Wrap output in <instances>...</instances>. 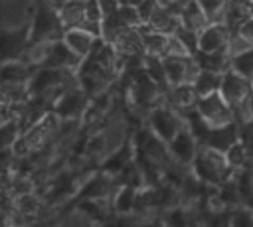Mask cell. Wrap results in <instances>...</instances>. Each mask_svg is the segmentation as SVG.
Masks as SVG:
<instances>
[{
	"instance_id": "cell-1",
	"label": "cell",
	"mask_w": 253,
	"mask_h": 227,
	"mask_svg": "<svg viewBox=\"0 0 253 227\" xmlns=\"http://www.w3.org/2000/svg\"><path fill=\"white\" fill-rule=\"evenodd\" d=\"M190 168L202 182H206L210 186H217V188L235 176V172L227 164L225 152L215 150L208 144H200V150Z\"/></svg>"
},
{
	"instance_id": "cell-2",
	"label": "cell",
	"mask_w": 253,
	"mask_h": 227,
	"mask_svg": "<svg viewBox=\"0 0 253 227\" xmlns=\"http://www.w3.org/2000/svg\"><path fill=\"white\" fill-rule=\"evenodd\" d=\"M144 124L164 142H170L182 128L188 126V118L182 111L174 109L168 103L156 105L154 109H150L144 116Z\"/></svg>"
},
{
	"instance_id": "cell-3",
	"label": "cell",
	"mask_w": 253,
	"mask_h": 227,
	"mask_svg": "<svg viewBox=\"0 0 253 227\" xmlns=\"http://www.w3.org/2000/svg\"><path fill=\"white\" fill-rule=\"evenodd\" d=\"M198 113L204 116L210 128H217L229 122H235V113L233 107L227 103V99L221 95V91H215L211 95L200 97L198 101Z\"/></svg>"
},
{
	"instance_id": "cell-4",
	"label": "cell",
	"mask_w": 253,
	"mask_h": 227,
	"mask_svg": "<svg viewBox=\"0 0 253 227\" xmlns=\"http://www.w3.org/2000/svg\"><path fill=\"white\" fill-rule=\"evenodd\" d=\"M89 101H91V97L83 91V87L81 85H73V87H69V89H65L61 93V97L53 105V111L61 118H79L81 120Z\"/></svg>"
},
{
	"instance_id": "cell-5",
	"label": "cell",
	"mask_w": 253,
	"mask_h": 227,
	"mask_svg": "<svg viewBox=\"0 0 253 227\" xmlns=\"http://www.w3.org/2000/svg\"><path fill=\"white\" fill-rule=\"evenodd\" d=\"M231 30L227 24L221 22H210L200 34H198V51L200 53H211L225 49L231 38Z\"/></svg>"
},
{
	"instance_id": "cell-6",
	"label": "cell",
	"mask_w": 253,
	"mask_h": 227,
	"mask_svg": "<svg viewBox=\"0 0 253 227\" xmlns=\"http://www.w3.org/2000/svg\"><path fill=\"white\" fill-rule=\"evenodd\" d=\"M200 144H202V142H200L198 136L190 130V126L182 128V130L168 142L174 160H176L178 164H182V166H188V168L192 166V162H194V158H196V154H198V150H200Z\"/></svg>"
},
{
	"instance_id": "cell-7",
	"label": "cell",
	"mask_w": 253,
	"mask_h": 227,
	"mask_svg": "<svg viewBox=\"0 0 253 227\" xmlns=\"http://www.w3.org/2000/svg\"><path fill=\"white\" fill-rule=\"evenodd\" d=\"M221 95L227 99V103L231 107H235L237 103H241L243 99L251 97L253 95V89H251V79L239 75L237 71L229 69L227 73H223V81H221Z\"/></svg>"
},
{
	"instance_id": "cell-8",
	"label": "cell",
	"mask_w": 253,
	"mask_h": 227,
	"mask_svg": "<svg viewBox=\"0 0 253 227\" xmlns=\"http://www.w3.org/2000/svg\"><path fill=\"white\" fill-rule=\"evenodd\" d=\"M237 140H241V126L237 122H229V124L217 126V128H210V132L206 134L202 144H208L215 150L227 152V148H231Z\"/></svg>"
},
{
	"instance_id": "cell-9",
	"label": "cell",
	"mask_w": 253,
	"mask_h": 227,
	"mask_svg": "<svg viewBox=\"0 0 253 227\" xmlns=\"http://www.w3.org/2000/svg\"><path fill=\"white\" fill-rule=\"evenodd\" d=\"M97 36L85 28H67L65 34H63V41L67 43V47L71 51H75L79 57H89L95 49V43H97Z\"/></svg>"
},
{
	"instance_id": "cell-10",
	"label": "cell",
	"mask_w": 253,
	"mask_h": 227,
	"mask_svg": "<svg viewBox=\"0 0 253 227\" xmlns=\"http://www.w3.org/2000/svg\"><path fill=\"white\" fill-rule=\"evenodd\" d=\"M198 101H200V93L196 91V87L192 83H180V85H174L168 89L166 93V103L172 105L174 109L178 111H192L198 107Z\"/></svg>"
},
{
	"instance_id": "cell-11",
	"label": "cell",
	"mask_w": 253,
	"mask_h": 227,
	"mask_svg": "<svg viewBox=\"0 0 253 227\" xmlns=\"http://www.w3.org/2000/svg\"><path fill=\"white\" fill-rule=\"evenodd\" d=\"M38 67L30 65L28 61L16 57V59H4L2 63V83H30Z\"/></svg>"
},
{
	"instance_id": "cell-12",
	"label": "cell",
	"mask_w": 253,
	"mask_h": 227,
	"mask_svg": "<svg viewBox=\"0 0 253 227\" xmlns=\"http://www.w3.org/2000/svg\"><path fill=\"white\" fill-rule=\"evenodd\" d=\"M113 45H115L125 57L142 55V53H144V41H142V32H140V28H125V30L115 38Z\"/></svg>"
},
{
	"instance_id": "cell-13",
	"label": "cell",
	"mask_w": 253,
	"mask_h": 227,
	"mask_svg": "<svg viewBox=\"0 0 253 227\" xmlns=\"http://www.w3.org/2000/svg\"><path fill=\"white\" fill-rule=\"evenodd\" d=\"M136 191L138 188L132 186V184H123L117 188V191L113 193L111 197V205H113V211H115V219H121V217H126L134 211V201H136Z\"/></svg>"
},
{
	"instance_id": "cell-14",
	"label": "cell",
	"mask_w": 253,
	"mask_h": 227,
	"mask_svg": "<svg viewBox=\"0 0 253 227\" xmlns=\"http://www.w3.org/2000/svg\"><path fill=\"white\" fill-rule=\"evenodd\" d=\"M180 24H182V22H180V14L174 12L170 6L162 4V2H160V6L154 10L152 18L148 20V26H150L152 30L164 32V34H168V36H172V34L180 28Z\"/></svg>"
},
{
	"instance_id": "cell-15",
	"label": "cell",
	"mask_w": 253,
	"mask_h": 227,
	"mask_svg": "<svg viewBox=\"0 0 253 227\" xmlns=\"http://www.w3.org/2000/svg\"><path fill=\"white\" fill-rule=\"evenodd\" d=\"M140 32H142V41H144V53L158 55V57H164L168 53V45H170V36L168 34L156 32L148 24H142Z\"/></svg>"
},
{
	"instance_id": "cell-16",
	"label": "cell",
	"mask_w": 253,
	"mask_h": 227,
	"mask_svg": "<svg viewBox=\"0 0 253 227\" xmlns=\"http://www.w3.org/2000/svg\"><path fill=\"white\" fill-rule=\"evenodd\" d=\"M85 6H87V0H65L57 8L61 24H63L65 30L83 26V22H85Z\"/></svg>"
},
{
	"instance_id": "cell-17",
	"label": "cell",
	"mask_w": 253,
	"mask_h": 227,
	"mask_svg": "<svg viewBox=\"0 0 253 227\" xmlns=\"http://www.w3.org/2000/svg\"><path fill=\"white\" fill-rule=\"evenodd\" d=\"M180 22H182V26H186V28L198 32V34L210 24L208 14L204 12V8L200 6L198 0H190V2L184 6V10H182V14H180Z\"/></svg>"
},
{
	"instance_id": "cell-18",
	"label": "cell",
	"mask_w": 253,
	"mask_h": 227,
	"mask_svg": "<svg viewBox=\"0 0 253 227\" xmlns=\"http://www.w3.org/2000/svg\"><path fill=\"white\" fill-rule=\"evenodd\" d=\"M198 61H200V65L204 67V69H211V71H217V73H227L229 69H231V53H229V49L225 47V49H219V51H211V53H196L194 55Z\"/></svg>"
},
{
	"instance_id": "cell-19",
	"label": "cell",
	"mask_w": 253,
	"mask_h": 227,
	"mask_svg": "<svg viewBox=\"0 0 253 227\" xmlns=\"http://www.w3.org/2000/svg\"><path fill=\"white\" fill-rule=\"evenodd\" d=\"M192 57H194V55H192ZM162 61H164V71H166V79H168V85H170V87L180 85V83H186V67H188L190 57H182V55H164Z\"/></svg>"
},
{
	"instance_id": "cell-20",
	"label": "cell",
	"mask_w": 253,
	"mask_h": 227,
	"mask_svg": "<svg viewBox=\"0 0 253 227\" xmlns=\"http://www.w3.org/2000/svg\"><path fill=\"white\" fill-rule=\"evenodd\" d=\"M142 69H144L146 75H148L150 79H154L162 89H166V91L170 89L168 79H166V71H164V61H162V57L144 53V57H142Z\"/></svg>"
},
{
	"instance_id": "cell-21",
	"label": "cell",
	"mask_w": 253,
	"mask_h": 227,
	"mask_svg": "<svg viewBox=\"0 0 253 227\" xmlns=\"http://www.w3.org/2000/svg\"><path fill=\"white\" fill-rule=\"evenodd\" d=\"M221 81H223V73H217V71H211V69H202L194 87L200 93V97H206V95H211V93L219 91Z\"/></svg>"
},
{
	"instance_id": "cell-22",
	"label": "cell",
	"mask_w": 253,
	"mask_h": 227,
	"mask_svg": "<svg viewBox=\"0 0 253 227\" xmlns=\"http://www.w3.org/2000/svg\"><path fill=\"white\" fill-rule=\"evenodd\" d=\"M225 158H227V164L231 166V170H233V172L243 170V168H245V166H247V164L253 160L243 140H237V142H235L231 148H227Z\"/></svg>"
},
{
	"instance_id": "cell-23",
	"label": "cell",
	"mask_w": 253,
	"mask_h": 227,
	"mask_svg": "<svg viewBox=\"0 0 253 227\" xmlns=\"http://www.w3.org/2000/svg\"><path fill=\"white\" fill-rule=\"evenodd\" d=\"M30 99V83H2V103H22Z\"/></svg>"
},
{
	"instance_id": "cell-24",
	"label": "cell",
	"mask_w": 253,
	"mask_h": 227,
	"mask_svg": "<svg viewBox=\"0 0 253 227\" xmlns=\"http://www.w3.org/2000/svg\"><path fill=\"white\" fill-rule=\"evenodd\" d=\"M125 28H128V26L121 20V16H119L117 12H113V14H109V16L103 18V24H101V38H103L105 41L113 43L115 38H117Z\"/></svg>"
},
{
	"instance_id": "cell-25",
	"label": "cell",
	"mask_w": 253,
	"mask_h": 227,
	"mask_svg": "<svg viewBox=\"0 0 253 227\" xmlns=\"http://www.w3.org/2000/svg\"><path fill=\"white\" fill-rule=\"evenodd\" d=\"M227 225H237V227H251L253 225V207L247 203H239L229 209L227 215Z\"/></svg>"
},
{
	"instance_id": "cell-26",
	"label": "cell",
	"mask_w": 253,
	"mask_h": 227,
	"mask_svg": "<svg viewBox=\"0 0 253 227\" xmlns=\"http://www.w3.org/2000/svg\"><path fill=\"white\" fill-rule=\"evenodd\" d=\"M231 69L237 71L239 75L247 77V79H253V47L233 55L231 57Z\"/></svg>"
},
{
	"instance_id": "cell-27",
	"label": "cell",
	"mask_w": 253,
	"mask_h": 227,
	"mask_svg": "<svg viewBox=\"0 0 253 227\" xmlns=\"http://www.w3.org/2000/svg\"><path fill=\"white\" fill-rule=\"evenodd\" d=\"M200 6L204 8V12L208 14L210 22H221L225 20V12L229 6V0H198Z\"/></svg>"
},
{
	"instance_id": "cell-28",
	"label": "cell",
	"mask_w": 253,
	"mask_h": 227,
	"mask_svg": "<svg viewBox=\"0 0 253 227\" xmlns=\"http://www.w3.org/2000/svg\"><path fill=\"white\" fill-rule=\"evenodd\" d=\"M233 113H235V122L239 126H247V124H253V95L243 99L241 103H237L233 107Z\"/></svg>"
},
{
	"instance_id": "cell-29",
	"label": "cell",
	"mask_w": 253,
	"mask_h": 227,
	"mask_svg": "<svg viewBox=\"0 0 253 227\" xmlns=\"http://www.w3.org/2000/svg\"><path fill=\"white\" fill-rule=\"evenodd\" d=\"M174 36H178L186 43V47L192 51V55L198 53V32H194V30H190V28H186V26L180 24V28L174 32Z\"/></svg>"
},
{
	"instance_id": "cell-30",
	"label": "cell",
	"mask_w": 253,
	"mask_h": 227,
	"mask_svg": "<svg viewBox=\"0 0 253 227\" xmlns=\"http://www.w3.org/2000/svg\"><path fill=\"white\" fill-rule=\"evenodd\" d=\"M160 6V0H140L138 4H136V8H138V14H140V18H142V24H148V20L152 18V14H154V10Z\"/></svg>"
},
{
	"instance_id": "cell-31",
	"label": "cell",
	"mask_w": 253,
	"mask_h": 227,
	"mask_svg": "<svg viewBox=\"0 0 253 227\" xmlns=\"http://www.w3.org/2000/svg\"><path fill=\"white\" fill-rule=\"evenodd\" d=\"M237 34H239V36H243V38L253 45V18H251V16H249V18H247L239 28H237Z\"/></svg>"
},
{
	"instance_id": "cell-32",
	"label": "cell",
	"mask_w": 253,
	"mask_h": 227,
	"mask_svg": "<svg viewBox=\"0 0 253 227\" xmlns=\"http://www.w3.org/2000/svg\"><path fill=\"white\" fill-rule=\"evenodd\" d=\"M249 16L253 18V2H251V6H249Z\"/></svg>"
},
{
	"instance_id": "cell-33",
	"label": "cell",
	"mask_w": 253,
	"mask_h": 227,
	"mask_svg": "<svg viewBox=\"0 0 253 227\" xmlns=\"http://www.w3.org/2000/svg\"><path fill=\"white\" fill-rule=\"evenodd\" d=\"M251 89H253V79H251Z\"/></svg>"
},
{
	"instance_id": "cell-34",
	"label": "cell",
	"mask_w": 253,
	"mask_h": 227,
	"mask_svg": "<svg viewBox=\"0 0 253 227\" xmlns=\"http://www.w3.org/2000/svg\"><path fill=\"white\" fill-rule=\"evenodd\" d=\"M249 2H253V0H249Z\"/></svg>"
}]
</instances>
